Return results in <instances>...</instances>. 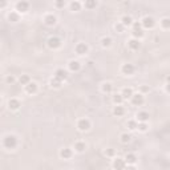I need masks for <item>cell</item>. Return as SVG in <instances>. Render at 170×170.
<instances>
[{
  "label": "cell",
  "mask_w": 170,
  "mask_h": 170,
  "mask_svg": "<svg viewBox=\"0 0 170 170\" xmlns=\"http://www.w3.org/2000/svg\"><path fill=\"white\" fill-rule=\"evenodd\" d=\"M16 145H17V138L15 137V136H12V134L7 136V137L3 140V146L5 149H15Z\"/></svg>",
  "instance_id": "6da1fadb"
},
{
  "label": "cell",
  "mask_w": 170,
  "mask_h": 170,
  "mask_svg": "<svg viewBox=\"0 0 170 170\" xmlns=\"http://www.w3.org/2000/svg\"><path fill=\"white\" fill-rule=\"evenodd\" d=\"M48 47L51 48V49H57V48L61 47V40L56 36L49 37L48 39Z\"/></svg>",
  "instance_id": "7a4b0ae2"
},
{
  "label": "cell",
  "mask_w": 170,
  "mask_h": 170,
  "mask_svg": "<svg viewBox=\"0 0 170 170\" xmlns=\"http://www.w3.org/2000/svg\"><path fill=\"white\" fill-rule=\"evenodd\" d=\"M77 128H79V130H81V132L89 130V128H91V122H89V120H87V118L79 120V122H77Z\"/></svg>",
  "instance_id": "3957f363"
},
{
  "label": "cell",
  "mask_w": 170,
  "mask_h": 170,
  "mask_svg": "<svg viewBox=\"0 0 170 170\" xmlns=\"http://www.w3.org/2000/svg\"><path fill=\"white\" fill-rule=\"evenodd\" d=\"M141 24H142V27H144V28L150 29V28H153V27H154L156 22H154V19H153V17H150V16H146V17L142 19Z\"/></svg>",
  "instance_id": "277c9868"
},
{
  "label": "cell",
  "mask_w": 170,
  "mask_h": 170,
  "mask_svg": "<svg viewBox=\"0 0 170 170\" xmlns=\"http://www.w3.org/2000/svg\"><path fill=\"white\" fill-rule=\"evenodd\" d=\"M125 165H126V162H125L124 158H116L113 161V167L116 170H124L125 169Z\"/></svg>",
  "instance_id": "5b68a950"
},
{
  "label": "cell",
  "mask_w": 170,
  "mask_h": 170,
  "mask_svg": "<svg viewBox=\"0 0 170 170\" xmlns=\"http://www.w3.org/2000/svg\"><path fill=\"white\" fill-rule=\"evenodd\" d=\"M54 79H57V80H60V81H64V80H67L68 79V73L64 71V69H57L56 72H54Z\"/></svg>",
  "instance_id": "8992f818"
},
{
  "label": "cell",
  "mask_w": 170,
  "mask_h": 170,
  "mask_svg": "<svg viewBox=\"0 0 170 170\" xmlns=\"http://www.w3.org/2000/svg\"><path fill=\"white\" fill-rule=\"evenodd\" d=\"M28 7H29V4L27 1H19V3H16V11L22 12V13L28 11Z\"/></svg>",
  "instance_id": "52a82bcc"
},
{
  "label": "cell",
  "mask_w": 170,
  "mask_h": 170,
  "mask_svg": "<svg viewBox=\"0 0 170 170\" xmlns=\"http://www.w3.org/2000/svg\"><path fill=\"white\" fill-rule=\"evenodd\" d=\"M88 52V45L85 43H79L76 45V53L77 54H85Z\"/></svg>",
  "instance_id": "ba28073f"
},
{
  "label": "cell",
  "mask_w": 170,
  "mask_h": 170,
  "mask_svg": "<svg viewBox=\"0 0 170 170\" xmlns=\"http://www.w3.org/2000/svg\"><path fill=\"white\" fill-rule=\"evenodd\" d=\"M132 104L137 105V106L142 105L144 104V96H142V94H133V97H132Z\"/></svg>",
  "instance_id": "9c48e42d"
},
{
  "label": "cell",
  "mask_w": 170,
  "mask_h": 170,
  "mask_svg": "<svg viewBox=\"0 0 170 170\" xmlns=\"http://www.w3.org/2000/svg\"><path fill=\"white\" fill-rule=\"evenodd\" d=\"M8 108L11 109V110H17L20 108V101L16 100V98H11L9 102H8Z\"/></svg>",
  "instance_id": "30bf717a"
},
{
  "label": "cell",
  "mask_w": 170,
  "mask_h": 170,
  "mask_svg": "<svg viewBox=\"0 0 170 170\" xmlns=\"http://www.w3.org/2000/svg\"><path fill=\"white\" fill-rule=\"evenodd\" d=\"M121 71H122L124 75H133L134 67L132 65V64H124L122 68H121Z\"/></svg>",
  "instance_id": "8fae6325"
},
{
  "label": "cell",
  "mask_w": 170,
  "mask_h": 170,
  "mask_svg": "<svg viewBox=\"0 0 170 170\" xmlns=\"http://www.w3.org/2000/svg\"><path fill=\"white\" fill-rule=\"evenodd\" d=\"M128 45H129V48H130V49L136 51V49H138V48H140L141 43H140V40H138V39H132V40H129Z\"/></svg>",
  "instance_id": "7c38bea8"
},
{
  "label": "cell",
  "mask_w": 170,
  "mask_h": 170,
  "mask_svg": "<svg viewBox=\"0 0 170 170\" xmlns=\"http://www.w3.org/2000/svg\"><path fill=\"white\" fill-rule=\"evenodd\" d=\"M26 91H27V93H29V94L36 93L37 92V84L36 83H29L26 87Z\"/></svg>",
  "instance_id": "4fadbf2b"
},
{
  "label": "cell",
  "mask_w": 170,
  "mask_h": 170,
  "mask_svg": "<svg viewBox=\"0 0 170 170\" xmlns=\"http://www.w3.org/2000/svg\"><path fill=\"white\" fill-rule=\"evenodd\" d=\"M60 156H61V158H64V159H69L71 157H72V150H71V149H68V148L61 149Z\"/></svg>",
  "instance_id": "5bb4252c"
},
{
  "label": "cell",
  "mask_w": 170,
  "mask_h": 170,
  "mask_svg": "<svg viewBox=\"0 0 170 170\" xmlns=\"http://www.w3.org/2000/svg\"><path fill=\"white\" fill-rule=\"evenodd\" d=\"M121 96H122L124 98H132L133 97V89H132V88H124Z\"/></svg>",
  "instance_id": "9a60e30c"
},
{
  "label": "cell",
  "mask_w": 170,
  "mask_h": 170,
  "mask_svg": "<svg viewBox=\"0 0 170 170\" xmlns=\"http://www.w3.org/2000/svg\"><path fill=\"white\" fill-rule=\"evenodd\" d=\"M124 159H125V162L129 163V165H134L136 161H137V157L134 156V154H132V153H129V154H126V157Z\"/></svg>",
  "instance_id": "2e32d148"
},
{
  "label": "cell",
  "mask_w": 170,
  "mask_h": 170,
  "mask_svg": "<svg viewBox=\"0 0 170 170\" xmlns=\"http://www.w3.org/2000/svg\"><path fill=\"white\" fill-rule=\"evenodd\" d=\"M44 22H45V24L47 26H54L56 24V17H54L53 15H48V16H45V19H44Z\"/></svg>",
  "instance_id": "e0dca14e"
},
{
  "label": "cell",
  "mask_w": 170,
  "mask_h": 170,
  "mask_svg": "<svg viewBox=\"0 0 170 170\" xmlns=\"http://www.w3.org/2000/svg\"><path fill=\"white\" fill-rule=\"evenodd\" d=\"M113 113H114V116L121 117V116H124V113H125V109H124L121 105H117V106H114V109H113Z\"/></svg>",
  "instance_id": "ac0fdd59"
},
{
  "label": "cell",
  "mask_w": 170,
  "mask_h": 170,
  "mask_svg": "<svg viewBox=\"0 0 170 170\" xmlns=\"http://www.w3.org/2000/svg\"><path fill=\"white\" fill-rule=\"evenodd\" d=\"M69 69L72 71V72H77L80 69V62L76 61V60H72V61H69Z\"/></svg>",
  "instance_id": "d6986e66"
},
{
  "label": "cell",
  "mask_w": 170,
  "mask_h": 170,
  "mask_svg": "<svg viewBox=\"0 0 170 170\" xmlns=\"http://www.w3.org/2000/svg\"><path fill=\"white\" fill-rule=\"evenodd\" d=\"M121 23L124 24V27H128V26H132L133 24V19L130 17V16H128V15H125L122 19H121Z\"/></svg>",
  "instance_id": "ffe728a7"
},
{
  "label": "cell",
  "mask_w": 170,
  "mask_h": 170,
  "mask_svg": "<svg viewBox=\"0 0 170 170\" xmlns=\"http://www.w3.org/2000/svg\"><path fill=\"white\" fill-rule=\"evenodd\" d=\"M137 118H138V121H141V122H146L149 120V113H146V112H140L137 114Z\"/></svg>",
  "instance_id": "44dd1931"
},
{
  "label": "cell",
  "mask_w": 170,
  "mask_h": 170,
  "mask_svg": "<svg viewBox=\"0 0 170 170\" xmlns=\"http://www.w3.org/2000/svg\"><path fill=\"white\" fill-rule=\"evenodd\" d=\"M19 81H20V84H22V85H28L29 83H31V79H29V76L28 75H22V76H20V79H19Z\"/></svg>",
  "instance_id": "7402d4cb"
},
{
  "label": "cell",
  "mask_w": 170,
  "mask_h": 170,
  "mask_svg": "<svg viewBox=\"0 0 170 170\" xmlns=\"http://www.w3.org/2000/svg\"><path fill=\"white\" fill-rule=\"evenodd\" d=\"M101 89H102L104 93H110L112 89H113V87H112V84L110 83H104L102 84V87H101Z\"/></svg>",
  "instance_id": "603a6c76"
},
{
  "label": "cell",
  "mask_w": 170,
  "mask_h": 170,
  "mask_svg": "<svg viewBox=\"0 0 170 170\" xmlns=\"http://www.w3.org/2000/svg\"><path fill=\"white\" fill-rule=\"evenodd\" d=\"M75 149H76V152L83 153L84 150L87 149V145L84 144V142H76V145H75Z\"/></svg>",
  "instance_id": "cb8c5ba5"
},
{
  "label": "cell",
  "mask_w": 170,
  "mask_h": 170,
  "mask_svg": "<svg viewBox=\"0 0 170 170\" xmlns=\"http://www.w3.org/2000/svg\"><path fill=\"white\" fill-rule=\"evenodd\" d=\"M161 26H162L165 29H169L170 28V19L169 17L162 19V20H161Z\"/></svg>",
  "instance_id": "d4e9b609"
},
{
  "label": "cell",
  "mask_w": 170,
  "mask_h": 170,
  "mask_svg": "<svg viewBox=\"0 0 170 170\" xmlns=\"http://www.w3.org/2000/svg\"><path fill=\"white\" fill-rule=\"evenodd\" d=\"M80 8H81V4L79 1H72L71 3V9L72 11H80Z\"/></svg>",
  "instance_id": "484cf974"
},
{
  "label": "cell",
  "mask_w": 170,
  "mask_h": 170,
  "mask_svg": "<svg viewBox=\"0 0 170 170\" xmlns=\"http://www.w3.org/2000/svg\"><path fill=\"white\" fill-rule=\"evenodd\" d=\"M122 100H124V97L121 96V94H116V96H113V102H114V104H117V105L121 104V102H122Z\"/></svg>",
  "instance_id": "4316f807"
},
{
  "label": "cell",
  "mask_w": 170,
  "mask_h": 170,
  "mask_svg": "<svg viewBox=\"0 0 170 170\" xmlns=\"http://www.w3.org/2000/svg\"><path fill=\"white\" fill-rule=\"evenodd\" d=\"M51 85H52L53 88H60V87H61V81H60V80H57V79H54V77H53V79L51 80Z\"/></svg>",
  "instance_id": "83f0119b"
},
{
  "label": "cell",
  "mask_w": 170,
  "mask_h": 170,
  "mask_svg": "<svg viewBox=\"0 0 170 170\" xmlns=\"http://www.w3.org/2000/svg\"><path fill=\"white\" fill-rule=\"evenodd\" d=\"M101 44H102V47H109V45L112 44V39H110V37H104V39L101 40Z\"/></svg>",
  "instance_id": "f1b7e54d"
},
{
  "label": "cell",
  "mask_w": 170,
  "mask_h": 170,
  "mask_svg": "<svg viewBox=\"0 0 170 170\" xmlns=\"http://www.w3.org/2000/svg\"><path fill=\"white\" fill-rule=\"evenodd\" d=\"M128 128L130 130H136V129H138V125L136 121H128Z\"/></svg>",
  "instance_id": "f546056e"
},
{
  "label": "cell",
  "mask_w": 170,
  "mask_h": 170,
  "mask_svg": "<svg viewBox=\"0 0 170 170\" xmlns=\"http://www.w3.org/2000/svg\"><path fill=\"white\" fill-rule=\"evenodd\" d=\"M129 141H130V136H129V134H126V133L121 134V142H122V144H126V142H129Z\"/></svg>",
  "instance_id": "4dcf8cb0"
},
{
  "label": "cell",
  "mask_w": 170,
  "mask_h": 170,
  "mask_svg": "<svg viewBox=\"0 0 170 170\" xmlns=\"http://www.w3.org/2000/svg\"><path fill=\"white\" fill-rule=\"evenodd\" d=\"M133 36L134 37H142L144 36V32H142V29H133Z\"/></svg>",
  "instance_id": "1f68e13d"
},
{
  "label": "cell",
  "mask_w": 170,
  "mask_h": 170,
  "mask_svg": "<svg viewBox=\"0 0 170 170\" xmlns=\"http://www.w3.org/2000/svg\"><path fill=\"white\" fill-rule=\"evenodd\" d=\"M8 19L11 20V22H17L19 20V15L17 13H15V12H12V13H9V16H8Z\"/></svg>",
  "instance_id": "d6a6232c"
},
{
  "label": "cell",
  "mask_w": 170,
  "mask_h": 170,
  "mask_svg": "<svg viewBox=\"0 0 170 170\" xmlns=\"http://www.w3.org/2000/svg\"><path fill=\"white\" fill-rule=\"evenodd\" d=\"M96 5H97L96 1H85V7L87 8H94Z\"/></svg>",
  "instance_id": "836d02e7"
},
{
  "label": "cell",
  "mask_w": 170,
  "mask_h": 170,
  "mask_svg": "<svg viewBox=\"0 0 170 170\" xmlns=\"http://www.w3.org/2000/svg\"><path fill=\"white\" fill-rule=\"evenodd\" d=\"M138 129L141 132H145L146 129H148V125H146V122H141L140 125H138Z\"/></svg>",
  "instance_id": "e575fe53"
},
{
  "label": "cell",
  "mask_w": 170,
  "mask_h": 170,
  "mask_svg": "<svg viewBox=\"0 0 170 170\" xmlns=\"http://www.w3.org/2000/svg\"><path fill=\"white\" fill-rule=\"evenodd\" d=\"M124 28H125V27H124L122 23H118V24H116V31H117V32H122Z\"/></svg>",
  "instance_id": "d590c367"
},
{
  "label": "cell",
  "mask_w": 170,
  "mask_h": 170,
  "mask_svg": "<svg viewBox=\"0 0 170 170\" xmlns=\"http://www.w3.org/2000/svg\"><path fill=\"white\" fill-rule=\"evenodd\" d=\"M105 154L109 157H112V156H114V150H113V149H108V150L105 152Z\"/></svg>",
  "instance_id": "8d00e7d4"
},
{
  "label": "cell",
  "mask_w": 170,
  "mask_h": 170,
  "mask_svg": "<svg viewBox=\"0 0 170 170\" xmlns=\"http://www.w3.org/2000/svg\"><path fill=\"white\" fill-rule=\"evenodd\" d=\"M5 80H7L8 84H13L15 83V77L13 76H7V79H5Z\"/></svg>",
  "instance_id": "74e56055"
},
{
  "label": "cell",
  "mask_w": 170,
  "mask_h": 170,
  "mask_svg": "<svg viewBox=\"0 0 170 170\" xmlns=\"http://www.w3.org/2000/svg\"><path fill=\"white\" fill-rule=\"evenodd\" d=\"M141 23H133V29H141Z\"/></svg>",
  "instance_id": "f35d334b"
},
{
  "label": "cell",
  "mask_w": 170,
  "mask_h": 170,
  "mask_svg": "<svg viewBox=\"0 0 170 170\" xmlns=\"http://www.w3.org/2000/svg\"><path fill=\"white\" fill-rule=\"evenodd\" d=\"M56 5H57V7H62V5H65V3H64V1H57Z\"/></svg>",
  "instance_id": "ab89813d"
},
{
  "label": "cell",
  "mask_w": 170,
  "mask_h": 170,
  "mask_svg": "<svg viewBox=\"0 0 170 170\" xmlns=\"http://www.w3.org/2000/svg\"><path fill=\"white\" fill-rule=\"evenodd\" d=\"M125 170H136V167H134L133 165H130V166H128V167H126V169H125Z\"/></svg>",
  "instance_id": "60d3db41"
},
{
  "label": "cell",
  "mask_w": 170,
  "mask_h": 170,
  "mask_svg": "<svg viewBox=\"0 0 170 170\" xmlns=\"http://www.w3.org/2000/svg\"><path fill=\"white\" fill-rule=\"evenodd\" d=\"M141 91H142V92H148L149 89H148V88H146V87H142V88H141Z\"/></svg>",
  "instance_id": "b9f144b4"
},
{
  "label": "cell",
  "mask_w": 170,
  "mask_h": 170,
  "mask_svg": "<svg viewBox=\"0 0 170 170\" xmlns=\"http://www.w3.org/2000/svg\"><path fill=\"white\" fill-rule=\"evenodd\" d=\"M166 92H169V93H170V83L166 85Z\"/></svg>",
  "instance_id": "7bdbcfd3"
},
{
  "label": "cell",
  "mask_w": 170,
  "mask_h": 170,
  "mask_svg": "<svg viewBox=\"0 0 170 170\" xmlns=\"http://www.w3.org/2000/svg\"><path fill=\"white\" fill-rule=\"evenodd\" d=\"M167 81H169V83H170V76H169V77H167Z\"/></svg>",
  "instance_id": "ee69618b"
}]
</instances>
